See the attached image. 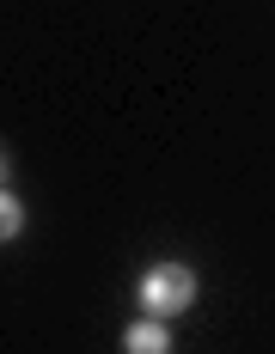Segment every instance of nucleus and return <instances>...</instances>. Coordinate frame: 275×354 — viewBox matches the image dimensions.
Wrapping results in <instances>:
<instances>
[{
    "label": "nucleus",
    "instance_id": "nucleus-1",
    "mask_svg": "<svg viewBox=\"0 0 275 354\" xmlns=\"http://www.w3.org/2000/svg\"><path fill=\"white\" fill-rule=\"evenodd\" d=\"M135 293H141V312H147V318L172 324L177 312H190V299H196V269H190V263H153L135 281Z\"/></svg>",
    "mask_w": 275,
    "mask_h": 354
},
{
    "label": "nucleus",
    "instance_id": "nucleus-2",
    "mask_svg": "<svg viewBox=\"0 0 275 354\" xmlns=\"http://www.w3.org/2000/svg\"><path fill=\"white\" fill-rule=\"evenodd\" d=\"M123 354H172V324L141 312V318L123 330Z\"/></svg>",
    "mask_w": 275,
    "mask_h": 354
},
{
    "label": "nucleus",
    "instance_id": "nucleus-3",
    "mask_svg": "<svg viewBox=\"0 0 275 354\" xmlns=\"http://www.w3.org/2000/svg\"><path fill=\"white\" fill-rule=\"evenodd\" d=\"M19 232H25V202H19V196L0 183V245H12Z\"/></svg>",
    "mask_w": 275,
    "mask_h": 354
},
{
    "label": "nucleus",
    "instance_id": "nucleus-4",
    "mask_svg": "<svg viewBox=\"0 0 275 354\" xmlns=\"http://www.w3.org/2000/svg\"><path fill=\"white\" fill-rule=\"evenodd\" d=\"M6 177H12V159H6V147H0V183H6Z\"/></svg>",
    "mask_w": 275,
    "mask_h": 354
}]
</instances>
